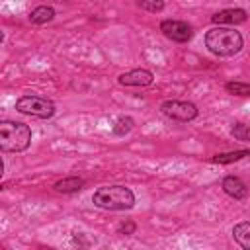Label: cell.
Returning a JSON list of instances; mask_svg holds the SVG:
<instances>
[{
    "label": "cell",
    "mask_w": 250,
    "mask_h": 250,
    "mask_svg": "<svg viewBox=\"0 0 250 250\" xmlns=\"http://www.w3.org/2000/svg\"><path fill=\"white\" fill-rule=\"evenodd\" d=\"M139 8L148 10V12H160L164 8V2H146V0H141L139 2Z\"/></svg>",
    "instance_id": "17"
},
{
    "label": "cell",
    "mask_w": 250,
    "mask_h": 250,
    "mask_svg": "<svg viewBox=\"0 0 250 250\" xmlns=\"http://www.w3.org/2000/svg\"><path fill=\"white\" fill-rule=\"evenodd\" d=\"M225 90H227L229 94H234V96H246V98H250V84L227 82V84H225Z\"/></svg>",
    "instance_id": "14"
},
{
    "label": "cell",
    "mask_w": 250,
    "mask_h": 250,
    "mask_svg": "<svg viewBox=\"0 0 250 250\" xmlns=\"http://www.w3.org/2000/svg\"><path fill=\"white\" fill-rule=\"evenodd\" d=\"M135 223L133 221H125V223H121L119 227H117V230H119V234H133L135 232Z\"/></svg>",
    "instance_id": "18"
},
{
    "label": "cell",
    "mask_w": 250,
    "mask_h": 250,
    "mask_svg": "<svg viewBox=\"0 0 250 250\" xmlns=\"http://www.w3.org/2000/svg\"><path fill=\"white\" fill-rule=\"evenodd\" d=\"M221 186H223V191H225L227 195L234 197V199H244V197L248 195L246 184H244L240 178H236V176H225Z\"/></svg>",
    "instance_id": "9"
},
{
    "label": "cell",
    "mask_w": 250,
    "mask_h": 250,
    "mask_svg": "<svg viewBox=\"0 0 250 250\" xmlns=\"http://www.w3.org/2000/svg\"><path fill=\"white\" fill-rule=\"evenodd\" d=\"M119 84L121 86H150L154 76L150 70H145V68H135V70H129L125 74H121L119 78Z\"/></svg>",
    "instance_id": "7"
},
{
    "label": "cell",
    "mask_w": 250,
    "mask_h": 250,
    "mask_svg": "<svg viewBox=\"0 0 250 250\" xmlns=\"http://www.w3.org/2000/svg\"><path fill=\"white\" fill-rule=\"evenodd\" d=\"M232 236H234V240L240 244V248L250 250V223H248V221H242V223L234 225Z\"/></svg>",
    "instance_id": "11"
},
{
    "label": "cell",
    "mask_w": 250,
    "mask_h": 250,
    "mask_svg": "<svg viewBox=\"0 0 250 250\" xmlns=\"http://www.w3.org/2000/svg\"><path fill=\"white\" fill-rule=\"evenodd\" d=\"M205 47L217 57H232L242 49V35L232 27H213L205 33Z\"/></svg>",
    "instance_id": "1"
},
{
    "label": "cell",
    "mask_w": 250,
    "mask_h": 250,
    "mask_svg": "<svg viewBox=\"0 0 250 250\" xmlns=\"http://www.w3.org/2000/svg\"><path fill=\"white\" fill-rule=\"evenodd\" d=\"M160 31L176 43H186L193 35V27L188 21H182V20H164L160 23Z\"/></svg>",
    "instance_id": "6"
},
{
    "label": "cell",
    "mask_w": 250,
    "mask_h": 250,
    "mask_svg": "<svg viewBox=\"0 0 250 250\" xmlns=\"http://www.w3.org/2000/svg\"><path fill=\"white\" fill-rule=\"evenodd\" d=\"M53 18H55V10L51 6H37L29 14V21L31 23H47Z\"/></svg>",
    "instance_id": "12"
},
{
    "label": "cell",
    "mask_w": 250,
    "mask_h": 250,
    "mask_svg": "<svg viewBox=\"0 0 250 250\" xmlns=\"http://www.w3.org/2000/svg\"><path fill=\"white\" fill-rule=\"evenodd\" d=\"M133 125H135V121L131 117H119L115 121V125H113V133L115 135H125V133H129L133 129Z\"/></svg>",
    "instance_id": "15"
},
{
    "label": "cell",
    "mask_w": 250,
    "mask_h": 250,
    "mask_svg": "<svg viewBox=\"0 0 250 250\" xmlns=\"http://www.w3.org/2000/svg\"><path fill=\"white\" fill-rule=\"evenodd\" d=\"M82 186H84V180H82V178H78V176H68V178L59 180L53 188H55V191H59V193H74V191L82 189Z\"/></svg>",
    "instance_id": "10"
},
{
    "label": "cell",
    "mask_w": 250,
    "mask_h": 250,
    "mask_svg": "<svg viewBox=\"0 0 250 250\" xmlns=\"http://www.w3.org/2000/svg\"><path fill=\"white\" fill-rule=\"evenodd\" d=\"M248 154H250L248 150H234V152L215 154L211 160H213L215 164H229V162H236V160H240V158H244V156H248Z\"/></svg>",
    "instance_id": "13"
},
{
    "label": "cell",
    "mask_w": 250,
    "mask_h": 250,
    "mask_svg": "<svg viewBox=\"0 0 250 250\" xmlns=\"http://www.w3.org/2000/svg\"><path fill=\"white\" fill-rule=\"evenodd\" d=\"M232 137L236 141H250V125H246V123H234L232 125Z\"/></svg>",
    "instance_id": "16"
},
{
    "label": "cell",
    "mask_w": 250,
    "mask_h": 250,
    "mask_svg": "<svg viewBox=\"0 0 250 250\" xmlns=\"http://www.w3.org/2000/svg\"><path fill=\"white\" fill-rule=\"evenodd\" d=\"M92 201L100 209L107 211H123L135 205V193L125 186H104L94 191Z\"/></svg>",
    "instance_id": "2"
},
{
    "label": "cell",
    "mask_w": 250,
    "mask_h": 250,
    "mask_svg": "<svg viewBox=\"0 0 250 250\" xmlns=\"http://www.w3.org/2000/svg\"><path fill=\"white\" fill-rule=\"evenodd\" d=\"M160 111L166 117H172L176 121H191L197 117V107L191 102H180V100H166L160 105Z\"/></svg>",
    "instance_id": "5"
},
{
    "label": "cell",
    "mask_w": 250,
    "mask_h": 250,
    "mask_svg": "<svg viewBox=\"0 0 250 250\" xmlns=\"http://www.w3.org/2000/svg\"><path fill=\"white\" fill-rule=\"evenodd\" d=\"M16 109L25 115H33L39 119H49L55 115V104L41 96H21L16 102Z\"/></svg>",
    "instance_id": "4"
},
{
    "label": "cell",
    "mask_w": 250,
    "mask_h": 250,
    "mask_svg": "<svg viewBox=\"0 0 250 250\" xmlns=\"http://www.w3.org/2000/svg\"><path fill=\"white\" fill-rule=\"evenodd\" d=\"M31 143V129L20 121H0V148L4 152H21Z\"/></svg>",
    "instance_id": "3"
},
{
    "label": "cell",
    "mask_w": 250,
    "mask_h": 250,
    "mask_svg": "<svg viewBox=\"0 0 250 250\" xmlns=\"http://www.w3.org/2000/svg\"><path fill=\"white\" fill-rule=\"evenodd\" d=\"M246 12L242 8H229V10H221L217 12L215 16H211V21L213 23H219V27L223 23L227 25H236V23H244L246 21Z\"/></svg>",
    "instance_id": "8"
}]
</instances>
